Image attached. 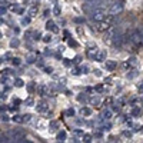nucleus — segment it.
<instances>
[{
  "mask_svg": "<svg viewBox=\"0 0 143 143\" xmlns=\"http://www.w3.org/2000/svg\"><path fill=\"white\" fill-rule=\"evenodd\" d=\"M95 138L100 139V138H102V130H97V132H95Z\"/></svg>",
  "mask_w": 143,
  "mask_h": 143,
  "instance_id": "nucleus-45",
  "label": "nucleus"
},
{
  "mask_svg": "<svg viewBox=\"0 0 143 143\" xmlns=\"http://www.w3.org/2000/svg\"><path fill=\"white\" fill-rule=\"evenodd\" d=\"M105 67H106V70L112 72L116 69V62L115 60H105Z\"/></svg>",
  "mask_w": 143,
  "mask_h": 143,
  "instance_id": "nucleus-10",
  "label": "nucleus"
},
{
  "mask_svg": "<svg viewBox=\"0 0 143 143\" xmlns=\"http://www.w3.org/2000/svg\"><path fill=\"white\" fill-rule=\"evenodd\" d=\"M36 110L37 112H46L47 110V106H46V103H37V106H36Z\"/></svg>",
  "mask_w": 143,
  "mask_h": 143,
  "instance_id": "nucleus-14",
  "label": "nucleus"
},
{
  "mask_svg": "<svg viewBox=\"0 0 143 143\" xmlns=\"http://www.w3.org/2000/svg\"><path fill=\"white\" fill-rule=\"evenodd\" d=\"M66 140V132L64 130H60L57 133V142H64Z\"/></svg>",
  "mask_w": 143,
  "mask_h": 143,
  "instance_id": "nucleus-15",
  "label": "nucleus"
},
{
  "mask_svg": "<svg viewBox=\"0 0 143 143\" xmlns=\"http://www.w3.org/2000/svg\"><path fill=\"white\" fill-rule=\"evenodd\" d=\"M26 105H29V106H33V105H34V102H33V99H32V97H29V99H26Z\"/></svg>",
  "mask_w": 143,
  "mask_h": 143,
  "instance_id": "nucleus-41",
  "label": "nucleus"
},
{
  "mask_svg": "<svg viewBox=\"0 0 143 143\" xmlns=\"http://www.w3.org/2000/svg\"><path fill=\"white\" fill-rule=\"evenodd\" d=\"M80 69H82V73H89V66L87 64H83Z\"/></svg>",
  "mask_w": 143,
  "mask_h": 143,
  "instance_id": "nucleus-39",
  "label": "nucleus"
},
{
  "mask_svg": "<svg viewBox=\"0 0 143 143\" xmlns=\"http://www.w3.org/2000/svg\"><path fill=\"white\" fill-rule=\"evenodd\" d=\"M34 60H36V57H34L33 54H29V56H27V59H26V62H27V63H34Z\"/></svg>",
  "mask_w": 143,
  "mask_h": 143,
  "instance_id": "nucleus-31",
  "label": "nucleus"
},
{
  "mask_svg": "<svg viewBox=\"0 0 143 143\" xmlns=\"http://www.w3.org/2000/svg\"><path fill=\"white\" fill-rule=\"evenodd\" d=\"M50 127H52V129H56V127H57V123H56V122H50Z\"/></svg>",
  "mask_w": 143,
  "mask_h": 143,
  "instance_id": "nucleus-52",
  "label": "nucleus"
},
{
  "mask_svg": "<svg viewBox=\"0 0 143 143\" xmlns=\"http://www.w3.org/2000/svg\"><path fill=\"white\" fill-rule=\"evenodd\" d=\"M19 44H20V42H19V39H16V37L10 42V46H11V47H19Z\"/></svg>",
  "mask_w": 143,
  "mask_h": 143,
  "instance_id": "nucleus-25",
  "label": "nucleus"
},
{
  "mask_svg": "<svg viewBox=\"0 0 143 143\" xmlns=\"http://www.w3.org/2000/svg\"><path fill=\"white\" fill-rule=\"evenodd\" d=\"M49 14H50V10H44V14H43V16H44V17H47Z\"/></svg>",
  "mask_w": 143,
  "mask_h": 143,
  "instance_id": "nucleus-56",
  "label": "nucleus"
},
{
  "mask_svg": "<svg viewBox=\"0 0 143 143\" xmlns=\"http://www.w3.org/2000/svg\"><path fill=\"white\" fill-rule=\"evenodd\" d=\"M30 21H32V16H29V17H23V19H21V24H23V26L29 24Z\"/></svg>",
  "mask_w": 143,
  "mask_h": 143,
  "instance_id": "nucleus-24",
  "label": "nucleus"
},
{
  "mask_svg": "<svg viewBox=\"0 0 143 143\" xmlns=\"http://www.w3.org/2000/svg\"><path fill=\"white\" fill-rule=\"evenodd\" d=\"M11 63H13V66H19L21 62H20V59H19V57H13V59H11Z\"/></svg>",
  "mask_w": 143,
  "mask_h": 143,
  "instance_id": "nucleus-32",
  "label": "nucleus"
},
{
  "mask_svg": "<svg viewBox=\"0 0 143 143\" xmlns=\"http://www.w3.org/2000/svg\"><path fill=\"white\" fill-rule=\"evenodd\" d=\"M123 135H125L126 138H130V136H132V133H130V132H127V130H125V132H123Z\"/></svg>",
  "mask_w": 143,
  "mask_h": 143,
  "instance_id": "nucleus-55",
  "label": "nucleus"
},
{
  "mask_svg": "<svg viewBox=\"0 0 143 143\" xmlns=\"http://www.w3.org/2000/svg\"><path fill=\"white\" fill-rule=\"evenodd\" d=\"M106 16H107V11H106V9H103V7H95L93 10H92V19L95 20V21H103L105 19H106Z\"/></svg>",
  "mask_w": 143,
  "mask_h": 143,
  "instance_id": "nucleus-1",
  "label": "nucleus"
},
{
  "mask_svg": "<svg viewBox=\"0 0 143 143\" xmlns=\"http://www.w3.org/2000/svg\"><path fill=\"white\" fill-rule=\"evenodd\" d=\"M26 89H27V92H29V93H33V92H34V89H36V85H34L33 82H30V83H27V85H26Z\"/></svg>",
  "mask_w": 143,
  "mask_h": 143,
  "instance_id": "nucleus-18",
  "label": "nucleus"
},
{
  "mask_svg": "<svg viewBox=\"0 0 143 143\" xmlns=\"http://www.w3.org/2000/svg\"><path fill=\"white\" fill-rule=\"evenodd\" d=\"M123 1L122 0H117V1H115L113 4H112V7H110V13L112 14H119V13H122L123 11Z\"/></svg>",
  "mask_w": 143,
  "mask_h": 143,
  "instance_id": "nucleus-4",
  "label": "nucleus"
},
{
  "mask_svg": "<svg viewBox=\"0 0 143 143\" xmlns=\"http://www.w3.org/2000/svg\"><path fill=\"white\" fill-rule=\"evenodd\" d=\"M80 113H82V116H90L92 115V109L90 107H82Z\"/></svg>",
  "mask_w": 143,
  "mask_h": 143,
  "instance_id": "nucleus-16",
  "label": "nucleus"
},
{
  "mask_svg": "<svg viewBox=\"0 0 143 143\" xmlns=\"http://www.w3.org/2000/svg\"><path fill=\"white\" fill-rule=\"evenodd\" d=\"M133 117H138V116H140L142 115V109L139 107V106H135L133 109H132V113H130Z\"/></svg>",
  "mask_w": 143,
  "mask_h": 143,
  "instance_id": "nucleus-12",
  "label": "nucleus"
},
{
  "mask_svg": "<svg viewBox=\"0 0 143 143\" xmlns=\"http://www.w3.org/2000/svg\"><path fill=\"white\" fill-rule=\"evenodd\" d=\"M66 115H67V116H70V117H72V116H74V109H72V107H70V109H67V110H66Z\"/></svg>",
  "mask_w": 143,
  "mask_h": 143,
  "instance_id": "nucleus-36",
  "label": "nucleus"
},
{
  "mask_svg": "<svg viewBox=\"0 0 143 143\" xmlns=\"http://www.w3.org/2000/svg\"><path fill=\"white\" fill-rule=\"evenodd\" d=\"M80 60H82V56H76V57H74V60H73V63H74V64H79V63H80Z\"/></svg>",
  "mask_w": 143,
  "mask_h": 143,
  "instance_id": "nucleus-40",
  "label": "nucleus"
},
{
  "mask_svg": "<svg viewBox=\"0 0 143 143\" xmlns=\"http://www.w3.org/2000/svg\"><path fill=\"white\" fill-rule=\"evenodd\" d=\"M0 14H1V16H4V14H6V7H4L3 4H1V7H0Z\"/></svg>",
  "mask_w": 143,
  "mask_h": 143,
  "instance_id": "nucleus-43",
  "label": "nucleus"
},
{
  "mask_svg": "<svg viewBox=\"0 0 143 143\" xmlns=\"http://www.w3.org/2000/svg\"><path fill=\"white\" fill-rule=\"evenodd\" d=\"M63 64H64L66 67H70V66H72V62H70L69 59H63Z\"/></svg>",
  "mask_w": 143,
  "mask_h": 143,
  "instance_id": "nucleus-38",
  "label": "nucleus"
},
{
  "mask_svg": "<svg viewBox=\"0 0 143 143\" xmlns=\"http://www.w3.org/2000/svg\"><path fill=\"white\" fill-rule=\"evenodd\" d=\"M63 36H64V39H69V36H70V33H69L67 30H64V32H63Z\"/></svg>",
  "mask_w": 143,
  "mask_h": 143,
  "instance_id": "nucleus-50",
  "label": "nucleus"
},
{
  "mask_svg": "<svg viewBox=\"0 0 143 143\" xmlns=\"http://www.w3.org/2000/svg\"><path fill=\"white\" fill-rule=\"evenodd\" d=\"M74 21H76V23H85V17H76Z\"/></svg>",
  "mask_w": 143,
  "mask_h": 143,
  "instance_id": "nucleus-42",
  "label": "nucleus"
},
{
  "mask_svg": "<svg viewBox=\"0 0 143 143\" xmlns=\"http://www.w3.org/2000/svg\"><path fill=\"white\" fill-rule=\"evenodd\" d=\"M77 100L85 103V102H87V97H86V95H85V93H82V95H79V96H77Z\"/></svg>",
  "mask_w": 143,
  "mask_h": 143,
  "instance_id": "nucleus-29",
  "label": "nucleus"
},
{
  "mask_svg": "<svg viewBox=\"0 0 143 143\" xmlns=\"http://www.w3.org/2000/svg\"><path fill=\"white\" fill-rule=\"evenodd\" d=\"M138 74H139V72L133 69V70H130V72H129V73L126 74V77H127V79H135V77H136Z\"/></svg>",
  "mask_w": 143,
  "mask_h": 143,
  "instance_id": "nucleus-17",
  "label": "nucleus"
},
{
  "mask_svg": "<svg viewBox=\"0 0 143 143\" xmlns=\"http://www.w3.org/2000/svg\"><path fill=\"white\" fill-rule=\"evenodd\" d=\"M52 1H53V3H57V0H52Z\"/></svg>",
  "mask_w": 143,
  "mask_h": 143,
  "instance_id": "nucleus-58",
  "label": "nucleus"
},
{
  "mask_svg": "<svg viewBox=\"0 0 143 143\" xmlns=\"http://www.w3.org/2000/svg\"><path fill=\"white\" fill-rule=\"evenodd\" d=\"M36 13H37V6H32L30 9H29V16H36Z\"/></svg>",
  "mask_w": 143,
  "mask_h": 143,
  "instance_id": "nucleus-21",
  "label": "nucleus"
},
{
  "mask_svg": "<svg viewBox=\"0 0 143 143\" xmlns=\"http://www.w3.org/2000/svg\"><path fill=\"white\" fill-rule=\"evenodd\" d=\"M67 43H69V46H70V47H77V46H79V44H77V42H76L74 39H69V40H67Z\"/></svg>",
  "mask_w": 143,
  "mask_h": 143,
  "instance_id": "nucleus-26",
  "label": "nucleus"
},
{
  "mask_svg": "<svg viewBox=\"0 0 143 143\" xmlns=\"http://www.w3.org/2000/svg\"><path fill=\"white\" fill-rule=\"evenodd\" d=\"M33 36H34V37H33V40H40V39H42V34H40L39 32H36V33H33Z\"/></svg>",
  "mask_w": 143,
  "mask_h": 143,
  "instance_id": "nucleus-37",
  "label": "nucleus"
},
{
  "mask_svg": "<svg viewBox=\"0 0 143 143\" xmlns=\"http://www.w3.org/2000/svg\"><path fill=\"white\" fill-rule=\"evenodd\" d=\"M142 102H143V96H142Z\"/></svg>",
  "mask_w": 143,
  "mask_h": 143,
  "instance_id": "nucleus-59",
  "label": "nucleus"
},
{
  "mask_svg": "<svg viewBox=\"0 0 143 143\" xmlns=\"http://www.w3.org/2000/svg\"><path fill=\"white\" fill-rule=\"evenodd\" d=\"M9 138H10L9 135H1V138H0L1 140H0V142H1V143H7V142H10L11 139H9Z\"/></svg>",
  "mask_w": 143,
  "mask_h": 143,
  "instance_id": "nucleus-27",
  "label": "nucleus"
},
{
  "mask_svg": "<svg viewBox=\"0 0 143 143\" xmlns=\"http://www.w3.org/2000/svg\"><path fill=\"white\" fill-rule=\"evenodd\" d=\"M44 54H52V52H50L49 49H46V50H44Z\"/></svg>",
  "mask_w": 143,
  "mask_h": 143,
  "instance_id": "nucleus-57",
  "label": "nucleus"
},
{
  "mask_svg": "<svg viewBox=\"0 0 143 143\" xmlns=\"http://www.w3.org/2000/svg\"><path fill=\"white\" fill-rule=\"evenodd\" d=\"M109 27H110V24H109L106 20H103V21H97V24H96V29H97L99 32H106Z\"/></svg>",
  "mask_w": 143,
  "mask_h": 143,
  "instance_id": "nucleus-6",
  "label": "nucleus"
},
{
  "mask_svg": "<svg viewBox=\"0 0 143 143\" xmlns=\"http://www.w3.org/2000/svg\"><path fill=\"white\" fill-rule=\"evenodd\" d=\"M11 120H13V122H16V123H23V122H24L23 116H20V115H14V116L11 117Z\"/></svg>",
  "mask_w": 143,
  "mask_h": 143,
  "instance_id": "nucleus-19",
  "label": "nucleus"
},
{
  "mask_svg": "<svg viewBox=\"0 0 143 143\" xmlns=\"http://www.w3.org/2000/svg\"><path fill=\"white\" fill-rule=\"evenodd\" d=\"M130 42H132L136 47H140L143 44V37H142V34H140L139 30H136V32H133V33L130 34Z\"/></svg>",
  "mask_w": 143,
  "mask_h": 143,
  "instance_id": "nucleus-3",
  "label": "nucleus"
},
{
  "mask_svg": "<svg viewBox=\"0 0 143 143\" xmlns=\"http://www.w3.org/2000/svg\"><path fill=\"white\" fill-rule=\"evenodd\" d=\"M110 117H112V110H110V109H106V110H103L102 119H103V120H109Z\"/></svg>",
  "mask_w": 143,
  "mask_h": 143,
  "instance_id": "nucleus-13",
  "label": "nucleus"
},
{
  "mask_svg": "<svg viewBox=\"0 0 143 143\" xmlns=\"http://www.w3.org/2000/svg\"><path fill=\"white\" fill-rule=\"evenodd\" d=\"M10 136V139L13 142H26V133L21 130V129H14V130H10L7 133Z\"/></svg>",
  "mask_w": 143,
  "mask_h": 143,
  "instance_id": "nucleus-2",
  "label": "nucleus"
},
{
  "mask_svg": "<svg viewBox=\"0 0 143 143\" xmlns=\"http://www.w3.org/2000/svg\"><path fill=\"white\" fill-rule=\"evenodd\" d=\"M23 85H24V82H23V80H21L20 77H17V79H14V86H16V87H21Z\"/></svg>",
  "mask_w": 143,
  "mask_h": 143,
  "instance_id": "nucleus-23",
  "label": "nucleus"
},
{
  "mask_svg": "<svg viewBox=\"0 0 143 143\" xmlns=\"http://www.w3.org/2000/svg\"><path fill=\"white\" fill-rule=\"evenodd\" d=\"M106 56H107L106 50H97V53H96V56H95V60H96V62H105V60H106Z\"/></svg>",
  "mask_w": 143,
  "mask_h": 143,
  "instance_id": "nucleus-7",
  "label": "nucleus"
},
{
  "mask_svg": "<svg viewBox=\"0 0 143 143\" xmlns=\"http://www.w3.org/2000/svg\"><path fill=\"white\" fill-rule=\"evenodd\" d=\"M46 29L50 30V32H53V33H57V32H59V29H57V26H56V23H54L53 20H49V21L46 23Z\"/></svg>",
  "mask_w": 143,
  "mask_h": 143,
  "instance_id": "nucleus-9",
  "label": "nucleus"
},
{
  "mask_svg": "<svg viewBox=\"0 0 143 143\" xmlns=\"http://www.w3.org/2000/svg\"><path fill=\"white\" fill-rule=\"evenodd\" d=\"M37 93L40 96H47L50 93V90H49V87L46 85H40V86H37Z\"/></svg>",
  "mask_w": 143,
  "mask_h": 143,
  "instance_id": "nucleus-8",
  "label": "nucleus"
},
{
  "mask_svg": "<svg viewBox=\"0 0 143 143\" xmlns=\"http://www.w3.org/2000/svg\"><path fill=\"white\" fill-rule=\"evenodd\" d=\"M37 66H39V67H43V66H44V62H43L42 59H39V60H37Z\"/></svg>",
  "mask_w": 143,
  "mask_h": 143,
  "instance_id": "nucleus-46",
  "label": "nucleus"
},
{
  "mask_svg": "<svg viewBox=\"0 0 143 143\" xmlns=\"http://www.w3.org/2000/svg\"><path fill=\"white\" fill-rule=\"evenodd\" d=\"M52 40H53V37H52V34H49V33H47L46 36H43V42H46V43H50Z\"/></svg>",
  "mask_w": 143,
  "mask_h": 143,
  "instance_id": "nucleus-28",
  "label": "nucleus"
},
{
  "mask_svg": "<svg viewBox=\"0 0 143 143\" xmlns=\"http://www.w3.org/2000/svg\"><path fill=\"white\" fill-rule=\"evenodd\" d=\"M116 34H117V30H116L115 27H112V26H110V27L106 30V33H105V40H112Z\"/></svg>",
  "mask_w": 143,
  "mask_h": 143,
  "instance_id": "nucleus-5",
  "label": "nucleus"
},
{
  "mask_svg": "<svg viewBox=\"0 0 143 143\" xmlns=\"http://www.w3.org/2000/svg\"><path fill=\"white\" fill-rule=\"evenodd\" d=\"M95 90H96V92H99V93H102V92L105 90V87H103V85H97V86L95 87Z\"/></svg>",
  "mask_w": 143,
  "mask_h": 143,
  "instance_id": "nucleus-35",
  "label": "nucleus"
},
{
  "mask_svg": "<svg viewBox=\"0 0 143 143\" xmlns=\"http://www.w3.org/2000/svg\"><path fill=\"white\" fill-rule=\"evenodd\" d=\"M7 120H9V116H7V115H3V113H1V122H7Z\"/></svg>",
  "mask_w": 143,
  "mask_h": 143,
  "instance_id": "nucleus-47",
  "label": "nucleus"
},
{
  "mask_svg": "<svg viewBox=\"0 0 143 143\" xmlns=\"http://www.w3.org/2000/svg\"><path fill=\"white\" fill-rule=\"evenodd\" d=\"M23 119H24V122H30L32 116H30V115H24V116H23Z\"/></svg>",
  "mask_w": 143,
  "mask_h": 143,
  "instance_id": "nucleus-48",
  "label": "nucleus"
},
{
  "mask_svg": "<svg viewBox=\"0 0 143 143\" xmlns=\"http://www.w3.org/2000/svg\"><path fill=\"white\" fill-rule=\"evenodd\" d=\"M20 103H21L20 99H14V100H13V105H20Z\"/></svg>",
  "mask_w": 143,
  "mask_h": 143,
  "instance_id": "nucleus-54",
  "label": "nucleus"
},
{
  "mask_svg": "<svg viewBox=\"0 0 143 143\" xmlns=\"http://www.w3.org/2000/svg\"><path fill=\"white\" fill-rule=\"evenodd\" d=\"M83 135H85V133H83V130H80V129H74V130H73V136H74V138H83Z\"/></svg>",
  "mask_w": 143,
  "mask_h": 143,
  "instance_id": "nucleus-20",
  "label": "nucleus"
},
{
  "mask_svg": "<svg viewBox=\"0 0 143 143\" xmlns=\"http://www.w3.org/2000/svg\"><path fill=\"white\" fill-rule=\"evenodd\" d=\"M110 127H112V125H110V123H103V125L100 126V130H109Z\"/></svg>",
  "mask_w": 143,
  "mask_h": 143,
  "instance_id": "nucleus-30",
  "label": "nucleus"
},
{
  "mask_svg": "<svg viewBox=\"0 0 143 143\" xmlns=\"http://www.w3.org/2000/svg\"><path fill=\"white\" fill-rule=\"evenodd\" d=\"M10 10H11V11H16V13H17V11L20 10V7H19L17 4H11V6H10Z\"/></svg>",
  "mask_w": 143,
  "mask_h": 143,
  "instance_id": "nucleus-34",
  "label": "nucleus"
},
{
  "mask_svg": "<svg viewBox=\"0 0 143 143\" xmlns=\"http://www.w3.org/2000/svg\"><path fill=\"white\" fill-rule=\"evenodd\" d=\"M129 60H130V62H129L130 64H136V57H130Z\"/></svg>",
  "mask_w": 143,
  "mask_h": 143,
  "instance_id": "nucleus-51",
  "label": "nucleus"
},
{
  "mask_svg": "<svg viewBox=\"0 0 143 143\" xmlns=\"http://www.w3.org/2000/svg\"><path fill=\"white\" fill-rule=\"evenodd\" d=\"M44 72H46L47 74H50V73L53 72V69H52V67H44Z\"/></svg>",
  "mask_w": 143,
  "mask_h": 143,
  "instance_id": "nucleus-49",
  "label": "nucleus"
},
{
  "mask_svg": "<svg viewBox=\"0 0 143 143\" xmlns=\"http://www.w3.org/2000/svg\"><path fill=\"white\" fill-rule=\"evenodd\" d=\"M80 72H82V69H73V70H72V73H73V74H76V76H77V74H80Z\"/></svg>",
  "mask_w": 143,
  "mask_h": 143,
  "instance_id": "nucleus-44",
  "label": "nucleus"
},
{
  "mask_svg": "<svg viewBox=\"0 0 143 143\" xmlns=\"http://www.w3.org/2000/svg\"><path fill=\"white\" fill-rule=\"evenodd\" d=\"M82 140H83L85 143H90V142H92V135L85 133V135H83V138H82Z\"/></svg>",
  "mask_w": 143,
  "mask_h": 143,
  "instance_id": "nucleus-22",
  "label": "nucleus"
},
{
  "mask_svg": "<svg viewBox=\"0 0 143 143\" xmlns=\"http://www.w3.org/2000/svg\"><path fill=\"white\" fill-rule=\"evenodd\" d=\"M53 13H54V16H60V7L56 4L54 6V9H53Z\"/></svg>",
  "mask_w": 143,
  "mask_h": 143,
  "instance_id": "nucleus-33",
  "label": "nucleus"
},
{
  "mask_svg": "<svg viewBox=\"0 0 143 143\" xmlns=\"http://www.w3.org/2000/svg\"><path fill=\"white\" fill-rule=\"evenodd\" d=\"M92 103H95V105H99V99H97V97H93V99H92Z\"/></svg>",
  "mask_w": 143,
  "mask_h": 143,
  "instance_id": "nucleus-53",
  "label": "nucleus"
},
{
  "mask_svg": "<svg viewBox=\"0 0 143 143\" xmlns=\"http://www.w3.org/2000/svg\"><path fill=\"white\" fill-rule=\"evenodd\" d=\"M96 53H97V50H96V47H90V49H87V52H86V54H87V57H90V59H95V56H96Z\"/></svg>",
  "mask_w": 143,
  "mask_h": 143,
  "instance_id": "nucleus-11",
  "label": "nucleus"
}]
</instances>
